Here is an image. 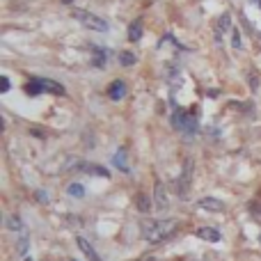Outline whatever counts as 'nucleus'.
<instances>
[{
  "label": "nucleus",
  "mask_w": 261,
  "mask_h": 261,
  "mask_svg": "<svg viewBox=\"0 0 261 261\" xmlns=\"http://www.w3.org/2000/svg\"><path fill=\"white\" fill-rule=\"evenodd\" d=\"M135 261H153V259H135Z\"/></svg>",
  "instance_id": "obj_25"
},
{
  "label": "nucleus",
  "mask_w": 261,
  "mask_h": 261,
  "mask_svg": "<svg viewBox=\"0 0 261 261\" xmlns=\"http://www.w3.org/2000/svg\"><path fill=\"white\" fill-rule=\"evenodd\" d=\"M195 234H197L202 241H208V243H218V241H220V231L213 229V227H199Z\"/></svg>",
  "instance_id": "obj_10"
},
{
  "label": "nucleus",
  "mask_w": 261,
  "mask_h": 261,
  "mask_svg": "<svg viewBox=\"0 0 261 261\" xmlns=\"http://www.w3.org/2000/svg\"><path fill=\"white\" fill-rule=\"evenodd\" d=\"M133 202H135V208H138L140 213H149V211L153 208V206H151V199H149L144 193H138V195H135Z\"/></svg>",
  "instance_id": "obj_11"
},
{
  "label": "nucleus",
  "mask_w": 261,
  "mask_h": 261,
  "mask_svg": "<svg viewBox=\"0 0 261 261\" xmlns=\"http://www.w3.org/2000/svg\"><path fill=\"white\" fill-rule=\"evenodd\" d=\"M190 184H193V161H186L184 165V172H181L179 181H176V193H179V197H188L190 193Z\"/></svg>",
  "instance_id": "obj_4"
},
{
  "label": "nucleus",
  "mask_w": 261,
  "mask_h": 261,
  "mask_svg": "<svg viewBox=\"0 0 261 261\" xmlns=\"http://www.w3.org/2000/svg\"><path fill=\"white\" fill-rule=\"evenodd\" d=\"M71 261H76V259H71Z\"/></svg>",
  "instance_id": "obj_27"
},
{
  "label": "nucleus",
  "mask_w": 261,
  "mask_h": 261,
  "mask_svg": "<svg viewBox=\"0 0 261 261\" xmlns=\"http://www.w3.org/2000/svg\"><path fill=\"white\" fill-rule=\"evenodd\" d=\"M25 94H30V96H39V94H44V87L39 85V81H37V78H32V81H28V83H25Z\"/></svg>",
  "instance_id": "obj_14"
},
{
  "label": "nucleus",
  "mask_w": 261,
  "mask_h": 261,
  "mask_svg": "<svg viewBox=\"0 0 261 261\" xmlns=\"http://www.w3.org/2000/svg\"><path fill=\"white\" fill-rule=\"evenodd\" d=\"M197 206L199 208H204V211H213V213H218V211H222L225 208V204L220 202V199H216V197H202L197 202Z\"/></svg>",
  "instance_id": "obj_9"
},
{
  "label": "nucleus",
  "mask_w": 261,
  "mask_h": 261,
  "mask_svg": "<svg viewBox=\"0 0 261 261\" xmlns=\"http://www.w3.org/2000/svg\"><path fill=\"white\" fill-rule=\"evenodd\" d=\"M76 243H78V248H81V252L85 254V257L90 259V261H103V259L99 257V252H96V250L92 248V243H90V241H87V239H83V236H78V239H76Z\"/></svg>",
  "instance_id": "obj_6"
},
{
  "label": "nucleus",
  "mask_w": 261,
  "mask_h": 261,
  "mask_svg": "<svg viewBox=\"0 0 261 261\" xmlns=\"http://www.w3.org/2000/svg\"><path fill=\"white\" fill-rule=\"evenodd\" d=\"M85 172L87 174H96V176H110V172L101 165H85Z\"/></svg>",
  "instance_id": "obj_18"
},
{
  "label": "nucleus",
  "mask_w": 261,
  "mask_h": 261,
  "mask_svg": "<svg viewBox=\"0 0 261 261\" xmlns=\"http://www.w3.org/2000/svg\"><path fill=\"white\" fill-rule=\"evenodd\" d=\"M142 39V21H140V18H135L133 23H130L128 25V41H140Z\"/></svg>",
  "instance_id": "obj_12"
},
{
  "label": "nucleus",
  "mask_w": 261,
  "mask_h": 261,
  "mask_svg": "<svg viewBox=\"0 0 261 261\" xmlns=\"http://www.w3.org/2000/svg\"><path fill=\"white\" fill-rule=\"evenodd\" d=\"M126 156H128V151H126V149H119V151L113 156V165H115V167H119V170H122V172H128Z\"/></svg>",
  "instance_id": "obj_13"
},
{
  "label": "nucleus",
  "mask_w": 261,
  "mask_h": 261,
  "mask_svg": "<svg viewBox=\"0 0 261 261\" xmlns=\"http://www.w3.org/2000/svg\"><path fill=\"white\" fill-rule=\"evenodd\" d=\"M5 222H7V229H12V231H23V220L16 216V213H9Z\"/></svg>",
  "instance_id": "obj_15"
},
{
  "label": "nucleus",
  "mask_w": 261,
  "mask_h": 261,
  "mask_svg": "<svg viewBox=\"0 0 261 261\" xmlns=\"http://www.w3.org/2000/svg\"><path fill=\"white\" fill-rule=\"evenodd\" d=\"M92 53L96 55V58H94V64L101 69V67L106 64V50H103V48H99V46H92Z\"/></svg>",
  "instance_id": "obj_17"
},
{
  "label": "nucleus",
  "mask_w": 261,
  "mask_h": 261,
  "mask_svg": "<svg viewBox=\"0 0 261 261\" xmlns=\"http://www.w3.org/2000/svg\"><path fill=\"white\" fill-rule=\"evenodd\" d=\"M259 241H261V236H259Z\"/></svg>",
  "instance_id": "obj_28"
},
{
  "label": "nucleus",
  "mask_w": 261,
  "mask_h": 261,
  "mask_svg": "<svg viewBox=\"0 0 261 261\" xmlns=\"http://www.w3.org/2000/svg\"><path fill=\"white\" fill-rule=\"evenodd\" d=\"M0 90H3V92H7L9 90V78H0Z\"/></svg>",
  "instance_id": "obj_23"
},
{
  "label": "nucleus",
  "mask_w": 261,
  "mask_h": 261,
  "mask_svg": "<svg viewBox=\"0 0 261 261\" xmlns=\"http://www.w3.org/2000/svg\"><path fill=\"white\" fill-rule=\"evenodd\" d=\"M153 208L161 213L170 208V197H167V190L161 181H156V186H153Z\"/></svg>",
  "instance_id": "obj_5"
},
{
  "label": "nucleus",
  "mask_w": 261,
  "mask_h": 261,
  "mask_svg": "<svg viewBox=\"0 0 261 261\" xmlns=\"http://www.w3.org/2000/svg\"><path fill=\"white\" fill-rule=\"evenodd\" d=\"M25 261H32V259H25Z\"/></svg>",
  "instance_id": "obj_26"
},
{
  "label": "nucleus",
  "mask_w": 261,
  "mask_h": 261,
  "mask_svg": "<svg viewBox=\"0 0 261 261\" xmlns=\"http://www.w3.org/2000/svg\"><path fill=\"white\" fill-rule=\"evenodd\" d=\"M250 87H252V90L259 87V76H254V73H250Z\"/></svg>",
  "instance_id": "obj_22"
},
{
  "label": "nucleus",
  "mask_w": 261,
  "mask_h": 261,
  "mask_svg": "<svg viewBox=\"0 0 261 261\" xmlns=\"http://www.w3.org/2000/svg\"><path fill=\"white\" fill-rule=\"evenodd\" d=\"M172 126H174L176 130H181V133H186V135H195L197 133V119H195V115L186 113V110L174 108V115H172Z\"/></svg>",
  "instance_id": "obj_2"
},
{
  "label": "nucleus",
  "mask_w": 261,
  "mask_h": 261,
  "mask_svg": "<svg viewBox=\"0 0 261 261\" xmlns=\"http://www.w3.org/2000/svg\"><path fill=\"white\" fill-rule=\"evenodd\" d=\"M135 62H138V58H135V53H128V50H124V53H119V64H122V67H133Z\"/></svg>",
  "instance_id": "obj_16"
},
{
  "label": "nucleus",
  "mask_w": 261,
  "mask_h": 261,
  "mask_svg": "<svg viewBox=\"0 0 261 261\" xmlns=\"http://www.w3.org/2000/svg\"><path fill=\"white\" fill-rule=\"evenodd\" d=\"M67 193L71 195V197H78V199L85 197V190H83V186H81V184H71V186L67 188Z\"/></svg>",
  "instance_id": "obj_19"
},
{
  "label": "nucleus",
  "mask_w": 261,
  "mask_h": 261,
  "mask_svg": "<svg viewBox=\"0 0 261 261\" xmlns=\"http://www.w3.org/2000/svg\"><path fill=\"white\" fill-rule=\"evenodd\" d=\"M218 28H220V32H227L231 28V16L229 14H222V18L218 21Z\"/></svg>",
  "instance_id": "obj_20"
},
{
  "label": "nucleus",
  "mask_w": 261,
  "mask_h": 261,
  "mask_svg": "<svg viewBox=\"0 0 261 261\" xmlns=\"http://www.w3.org/2000/svg\"><path fill=\"white\" fill-rule=\"evenodd\" d=\"M231 44H234V48H241V35H239V30H234V41H231Z\"/></svg>",
  "instance_id": "obj_24"
},
{
  "label": "nucleus",
  "mask_w": 261,
  "mask_h": 261,
  "mask_svg": "<svg viewBox=\"0 0 261 261\" xmlns=\"http://www.w3.org/2000/svg\"><path fill=\"white\" fill-rule=\"evenodd\" d=\"M108 96L113 101H122L124 96H126V83L124 81H113L108 87Z\"/></svg>",
  "instance_id": "obj_8"
},
{
  "label": "nucleus",
  "mask_w": 261,
  "mask_h": 261,
  "mask_svg": "<svg viewBox=\"0 0 261 261\" xmlns=\"http://www.w3.org/2000/svg\"><path fill=\"white\" fill-rule=\"evenodd\" d=\"M37 81H39V85L44 87V92H48V94H58V96H64V94H67V90H64L60 83L50 81V78H37Z\"/></svg>",
  "instance_id": "obj_7"
},
{
  "label": "nucleus",
  "mask_w": 261,
  "mask_h": 261,
  "mask_svg": "<svg viewBox=\"0 0 261 261\" xmlns=\"http://www.w3.org/2000/svg\"><path fill=\"white\" fill-rule=\"evenodd\" d=\"M250 213H252L254 220L261 222V206H259V204H252V206H250Z\"/></svg>",
  "instance_id": "obj_21"
},
{
  "label": "nucleus",
  "mask_w": 261,
  "mask_h": 261,
  "mask_svg": "<svg viewBox=\"0 0 261 261\" xmlns=\"http://www.w3.org/2000/svg\"><path fill=\"white\" fill-rule=\"evenodd\" d=\"M71 16L76 18V21H81L85 28H90V30L108 32V23H106L101 16L92 14V12H85V9H71Z\"/></svg>",
  "instance_id": "obj_3"
},
{
  "label": "nucleus",
  "mask_w": 261,
  "mask_h": 261,
  "mask_svg": "<svg viewBox=\"0 0 261 261\" xmlns=\"http://www.w3.org/2000/svg\"><path fill=\"white\" fill-rule=\"evenodd\" d=\"M179 229V220L174 218H167V220H147L142 222V236L147 243L151 245H161L165 241H170L172 236Z\"/></svg>",
  "instance_id": "obj_1"
}]
</instances>
